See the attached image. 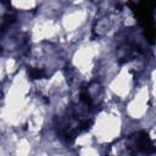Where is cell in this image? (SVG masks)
<instances>
[{"label": "cell", "instance_id": "cell-1", "mask_svg": "<svg viewBox=\"0 0 156 156\" xmlns=\"http://www.w3.org/2000/svg\"><path fill=\"white\" fill-rule=\"evenodd\" d=\"M29 76L33 78V79H38V78H41L44 76V72L41 69H38V68H30L28 71Z\"/></svg>", "mask_w": 156, "mask_h": 156}]
</instances>
